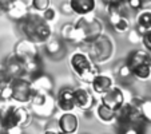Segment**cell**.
<instances>
[{
    "mask_svg": "<svg viewBox=\"0 0 151 134\" xmlns=\"http://www.w3.org/2000/svg\"><path fill=\"white\" fill-rule=\"evenodd\" d=\"M23 30L28 40L32 43H44L51 36V28L48 23L37 15H27L23 19Z\"/></svg>",
    "mask_w": 151,
    "mask_h": 134,
    "instance_id": "obj_1",
    "label": "cell"
},
{
    "mask_svg": "<svg viewBox=\"0 0 151 134\" xmlns=\"http://www.w3.org/2000/svg\"><path fill=\"white\" fill-rule=\"evenodd\" d=\"M70 63H71L74 72L83 80H90L91 82L92 78L96 74H99V70L92 63L90 56L83 54V52H75L70 59Z\"/></svg>",
    "mask_w": 151,
    "mask_h": 134,
    "instance_id": "obj_2",
    "label": "cell"
},
{
    "mask_svg": "<svg viewBox=\"0 0 151 134\" xmlns=\"http://www.w3.org/2000/svg\"><path fill=\"white\" fill-rule=\"evenodd\" d=\"M11 86V94L12 99L20 103H28L31 102V99L35 95V90L32 83L28 79L23 77H17L14 78L9 83Z\"/></svg>",
    "mask_w": 151,
    "mask_h": 134,
    "instance_id": "obj_3",
    "label": "cell"
},
{
    "mask_svg": "<svg viewBox=\"0 0 151 134\" xmlns=\"http://www.w3.org/2000/svg\"><path fill=\"white\" fill-rule=\"evenodd\" d=\"M32 109L40 117H47L54 110V99L48 95V93H35L31 99Z\"/></svg>",
    "mask_w": 151,
    "mask_h": 134,
    "instance_id": "obj_4",
    "label": "cell"
},
{
    "mask_svg": "<svg viewBox=\"0 0 151 134\" xmlns=\"http://www.w3.org/2000/svg\"><path fill=\"white\" fill-rule=\"evenodd\" d=\"M0 127L12 130L19 127V118L15 106H1L0 109Z\"/></svg>",
    "mask_w": 151,
    "mask_h": 134,
    "instance_id": "obj_5",
    "label": "cell"
},
{
    "mask_svg": "<svg viewBox=\"0 0 151 134\" xmlns=\"http://www.w3.org/2000/svg\"><path fill=\"white\" fill-rule=\"evenodd\" d=\"M102 95V103L106 106H109L112 110H116L123 102H124V94H123L122 88L112 86L111 88H109L107 91H104Z\"/></svg>",
    "mask_w": 151,
    "mask_h": 134,
    "instance_id": "obj_6",
    "label": "cell"
},
{
    "mask_svg": "<svg viewBox=\"0 0 151 134\" xmlns=\"http://www.w3.org/2000/svg\"><path fill=\"white\" fill-rule=\"evenodd\" d=\"M94 47L91 49V51H95V52H91V55L94 56L95 60L98 62H102V60L107 59L111 54V43L110 40L107 39H100L99 36L95 38L94 40H91Z\"/></svg>",
    "mask_w": 151,
    "mask_h": 134,
    "instance_id": "obj_7",
    "label": "cell"
},
{
    "mask_svg": "<svg viewBox=\"0 0 151 134\" xmlns=\"http://www.w3.org/2000/svg\"><path fill=\"white\" fill-rule=\"evenodd\" d=\"M15 55H16L24 64H27V63H29L39 58L37 56V50H36V47H35V43H32L31 40H29V42L20 43L16 49Z\"/></svg>",
    "mask_w": 151,
    "mask_h": 134,
    "instance_id": "obj_8",
    "label": "cell"
},
{
    "mask_svg": "<svg viewBox=\"0 0 151 134\" xmlns=\"http://www.w3.org/2000/svg\"><path fill=\"white\" fill-rule=\"evenodd\" d=\"M110 23L116 32H126L130 28V23L126 16L120 12L119 7H110Z\"/></svg>",
    "mask_w": 151,
    "mask_h": 134,
    "instance_id": "obj_9",
    "label": "cell"
},
{
    "mask_svg": "<svg viewBox=\"0 0 151 134\" xmlns=\"http://www.w3.org/2000/svg\"><path fill=\"white\" fill-rule=\"evenodd\" d=\"M58 126H59L62 133L72 134L79 127V120H78V117L74 113H71V111H64L63 115L59 118V121H58Z\"/></svg>",
    "mask_w": 151,
    "mask_h": 134,
    "instance_id": "obj_10",
    "label": "cell"
},
{
    "mask_svg": "<svg viewBox=\"0 0 151 134\" xmlns=\"http://www.w3.org/2000/svg\"><path fill=\"white\" fill-rule=\"evenodd\" d=\"M75 98V107L80 110H90L94 106V97L92 94L83 87H78L74 90Z\"/></svg>",
    "mask_w": 151,
    "mask_h": 134,
    "instance_id": "obj_11",
    "label": "cell"
},
{
    "mask_svg": "<svg viewBox=\"0 0 151 134\" xmlns=\"http://www.w3.org/2000/svg\"><path fill=\"white\" fill-rule=\"evenodd\" d=\"M58 106L63 111H72L75 109V98H74V88L63 87L58 93Z\"/></svg>",
    "mask_w": 151,
    "mask_h": 134,
    "instance_id": "obj_12",
    "label": "cell"
},
{
    "mask_svg": "<svg viewBox=\"0 0 151 134\" xmlns=\"http://www.w3.org/2000/svg\"><path fill=\"white\" fill-rule=\"evenodd\" d=\"M3 67L7 70V72L11 75L12 79L17 78V77H23V75L26 74V66H24V63L15 54L8 56V59H7L6 64H4Z\"/></svg>",
    "mask_w": 151,
    "mask_h": 134,
    "instance_id": "obj_13",
    "label": "cell"
},
{
    "mask_svg": "<svg viewBox=\"0 0 151 134\" xmlns=\"http://www.w3.org/2000/svg\"><path fill=\"white\" fill-rule=\"evenodd\" d=\"M71 11L78 15H88L95 9V0H70Z\"/></svg>",
    "mask_w": 151,
    "mask_h": 134,
    "instance_id": "obj_14",
    "label": "cell"
},
{
    "mask_svg": "<svg viewBox=\"0 0 151 134\" xmlns=\"http://www.w3.org/2000/svg\"><path fill=\"white\" fill-rule=\"evenodd\" d=\"M145 63H150L151 64V55L146 51L134 50L131 54L128 55L126 64L128 66V69L131 71L132 69H135V67H138V66H140V64H145Z\"/></svg>",
    "mask_w": 151,
    "mask_h": 134,
    "instance_id": "obj_15",
    "label": "cell"
},
{
    "mask_svg": "<svg viewBox=\"0 0 151 134\" xmlns=\"http://www.w3.org/2000/svg\"><path fill=\"white\" fill-rule=\"evenodd\" d=\"M91 86L96 94H103L104 91H107L109 88H111L114 86L112 79L109 75H103V74H96L91 79Z\"/></svg>",
    "mask_w": 151,
    "mask_h": 134,
    "instance_id": "obj_16",
    "label": "cell"
},
{
    "mask_svg": "<svg viewBox=\"0 0 151 134\" xmlns=\"http://www.w3.org/2000/svg\"><path fill=\"white\" fill-rule=\"evenodd\" d=\"M7 12L15 20H23L28 15L26 4L23 1H20V0H11L7 4Z\"/></svg>",
    "mask_w": 151,
    "mask_h": 134,
    "instance_id": "obj_17",
    "label": "cell"
},
{
    "mask_svg": "<svg viewBox=\"0 0 151 134\" xmlns=\"http://www.w3.org/2000/svg\"><path fill=\"white\" fill-rule=\"evenodd\" d=\"M150 28H151V11L146 9V11H142L138 15L137 30L139 31L140 35H145Z\"/></svg>",
    "mask_w": 151,
    "mask_h": 134,
    "instance_id": "obj_18",
    "label": "cell"
},
{
    "mask_svg": "<svg viewBox=\"0 0 151 134\" xmlns=\"http://www.w3.org/2000/svg\"><path fill=\"white\" fill-rule=\"evenodd\" d=\"M98 118H99L102 122L104 123H109V122H112V121L115 120V110H112V109H110L109 106L106 105H99V107H98Z\"/></svg>",
    "mask_w": 151,
    "mask_h": 134,
    "instance_id": "obj_19",
    "label": "cell"
},
{
    "mask_svg": "<svg viewBox=\"0 0 151 134\" xmlns=\"http://www.w3.org/2000/svg\"><path fill=\"white\" fill-rule=\"evenodd\" d=\"M140 113H142V117L145 121L147 122H151V99L147 101H142L139 105Z\"/></svg>",
    "mask_w": 151,
    "mask_h": 134,
    "instance_id": "obj_20",
    "label": "cell"
},
{
    "mask_svg": "<svg viewBox=\"0 0 151 134\" xmlns=\"http://www.w3.org/2000/svg\"><path fill=\"white\" fill-rule=\"evenodd\" d=\"M17 111V118H19V126H24L28 122V111L24 107H16Z\"/></svg>",
    "mask_w": 151,
    "mask_h": 134,
    "instance_id": "obj_21",
    "label": "cell"
},
{
    "mask_svg": "<svg viewBox=\"0 0 151 134\" xmlns=\"http://www.w3.org/2000/svg\"><path fill=\"white\" fill-rule=\"evenodd\" d=\"M12 78L11 75L7 72V70L4 67H0V87H4V86H8L11 83Z\"/></svg>",
    "mask_w": 151,
    "mask_h": 134,
    "instance_id": "obj_22",
    "label": "cell"
},
{
    "mask_svg": "<svg viewBox=\"0 0 151 134\" xmlns=\"http://www.w3.org/2000/svg\"><path fill=\"white\" fill-rule=\"evenodd\" d=\"M123 3H124L128 8L134 9V11H138V9L143 8V3H145V0H123Z\"/></svg>",
    "mask_w": 151,
    "mask_h": 134,
    "instance_id": "obj_23",
    "label": "cell"
},
{
    "mask_svg": "<svg viewBox=\"0 0 151 134\" xmlns=\"http://www.w3.org/2000/svg\"><path fill=\"white\" fill-rule=\"evenodd\" d=\"M32 6L37 11H46L50 7V0H32Z\"/></svg>",
    "mask_w": 151,
    "mask_h": 134,
    "instance_id": "obj_24",
    "label": "cell"
},
{
    "mask_svg": "<svg viewBox=\"0 0 151 134\" xmlns=\"http://www.w3.org/2000/svg\"><path fill=\"white\" fill-rule=\"evenodd\" d=\"M142 43H143V46H145V49L148 52H151V28L142 36Z\"/></svg>",
    "mask_w": 151,
    "mask_h": 134,
    "instance_id": "obj_25",
    "label": "cell"
},
{
    "mask_svg": "<svg viewBox=\"0 0 151 134\" xmlns=\"http://www.w3.org/2000/svg\"><path fill=\"white\" fill-rule=\"evenodd\" d=\"M55 17H56V12H55L54 8H47L46 11H43V19L46 20L47 23L48 22H51V20H55Z\"/></svg>",
    "mask_w": 151,
    "mask_h": 134,
    "instance_id": "obj_26",
    "label": "cell"
},
{
    "mask_svg": "<svg viewBox=\"0 0 151 134\" xmlns=\"http://www.w3.org/2000/svg\"><path fill=\"white\" fill-rule=\"evenodd\" d=\"M142 36L143 35H140L138 30H132V31L130 32V35H128V40H131L132 43H138L142 40Z\"/></svg>",
    "mask_w": 151,
    "mask_h": 134,
    "instance_id": "obj_27",
    "label": "cell"
},
{
    "mask_svg": "<svg viewBox=\"0 0 151 134\" xmlns=\"http://www.w3.org/2000/svg\"><path fill=\"white\" fill-rule=\"evenodd\" d=\"M103 3L109 7H119L120 4H123V0H103Z\"/></svg>",
    "mask_w": 151,
    "mask_h": 134,
    "instance_id": "obj_28",
    "label": "cell"
},
{
    "mask_svg": "<svg viewBox=\"0 0 151 134\" xmlns=\"http://www.w3.org/2000/svg\"><path fill=\"white\" fill-rule=\"evenodd\" d=\"M7 12V3H4L3 0H0V15Z\"/></svg>",
    "mask_w": 151,
    "mask_h": 134,
    "instance_id": "obj_29",
    "label": "cell"
},
{
    "mask_svg": "<svg viewBox=\"0 0 151 134\" xmlns=\"http://www.w3.org/2000/svg\"><path fill=\"white\" fill-rule=\"evenodd\" d=\"M148 1H150V0H148Z\"/></svg>",
    "mask_w": 151,
    "mask_h": 134,
    "instance_id": "obj_30",
    "label": "cell"
}]
</instances>
